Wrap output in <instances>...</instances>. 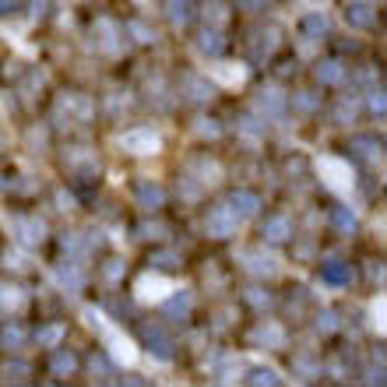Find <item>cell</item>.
<instances>
[{
    "label": "cell",
    "mask_w": 387,
    "mask_h": 387,
    "mask_svg": "<svg viewBox=\"0 0 387 387\" xmlns=\"http://www.w3.org/2000/svg\"><path fill=\"white\" fill-rule=\"evenodd\" d=\"M99 335H102V342H106V349H109V356H113L117 363H124V366H131L134 359H138V345L127 338V335H120V331L113 327V324H102L99 327Z\"/></svg>",
    "instance_id": "1"
},
{
    "label": "cell",
    "mask_w": 387,
    "mask_h": 387,
    "mask_svg": "<svg viewBox=\"0 0 387 387\" xmlns=\"http://www.w3.org/2000/svg\"><path fill=\"white\" fill-rule=\"evenodd\" d=\"M236 226H240V215H236L229 204L211 208L208 218H204V229H208V236H215V240H229V236H236Z\"/></svg>",
    "instance_id": "2"
},
{
    "label": "cell",
    "mask_w": 387,
    "mask_h": 387,
    "mask_svg": "<svg viewBox=\"0 0 387 387\" xmlns=\"http://www.w3.org/2000/svg\"><path fill=\"white\" fill-rule=\"evenodd\" d=\"M317 170H320V176H324V183H327L331 190L345 194V190L352 187V170H349V162H342V158H335V155H324V158L317 162Z\"/></svg>",
    "instance_id": "3"
},
{
    "label": "cell",
    "mask_w": 387,
    "mask_h": 387,
    "mask_svg": "<svg viewBox=\"0 0 387 387\" xmlns=\"http://www.w3.org/2000/svg\"><path fill=\"white\" fill-rule=\"evenodd\" d=\"M120 148L131 151V155H155L162 148V138L148 127H134V131H124L120 134Z\"/></svg>",
    "instance_id": "4"
},
{
    "label": "cell",
    "mask_w": 387,
    "mask_h": 387,
    "mask_svg": "<svg viewBox=\"0 0 387 387\" xmlns=\"http://www.w3.org/2000/svg\"><path fill=\"white\" fill-rule=\"evenodd\" d=\"M240 261L250 274H257V279H279L282 274V261L274 254H264V250H243Z\"/></svg>",
    "instance_id": "5"
},
{
    "label": "cell",
    "mask_w": 387,
    "mask_h": 387,
    "mask_svg": "<svg viewBox=\"0 0 387 387\" xmlns=\"http://www.w3.org/2000/svg\"><path fill=\"white\" fill-rule=\"evenodd\" d=\"M15 236H18V243L22 247H42V240H46V222L42 218H35V215H22V218H15Z\"/></svg>",
    "instance_id": "6"
},
{
    "label": "cell",
    "mask_w": 387,
    "mask_h": 387,
    "mask_svg": "<svg viewBox=\"0 0 387 387\" xmlns=\"http://www.w3.org/2000/svg\"><path fill=\"white\" fill-rule=\"evenodd\" d=\"M134 293H138V299L141 303H155V299H162L165 293H173V286H170V279H162V274H141L138 279V286H134Z\"/></svg>",
    "instance_id": "7"
},
{
    "label": "cell",
    "mask_w": 387,
    "mask_h": 387,
    "mask_svg": "<svg viewBox=\"0 0 387 387\" xmlns=\"http://www.w3.org/2000/svg\"><path fill=\"white\" fill-rule=\"evenodd\" d=\"M286 106H289V99H286L282 88H261L257 92V109H261L264 117H271V120L286 117Z\"/></svg>",
    "instance_id": "8"
},
{
    "label": "cell",
    "mask_w": 387,
    "mask_h": 387,
    "mask_svg": "<svg viewBox=\"0 0 387 387\" xmlns=\"http://www.w3.org/2000/svg\"><path fill=\"white\" fill-rule=\"evenodd\" d=\"M141 338H145V345H148L158 359H170V356H173V338L165 335L158 324H145V327H141Z\"/></svg>",
    "instance_id": "9"
},
{
    "label": "cell",
    "mask_w": 387,
    "mask_h": 387,
    "mask_svg": "<svg viewBox=\"0 0 387 387\" xmlns=\"http://www.w3.org/2000/svg\"><path fill=\"white\" fill-rule=\"evenodd\" d=\"M162 310H165V317H170V320H187L190 310H194V296L187 289H173V296L162 303Z\"/></svg>",
    "instance_id": "10"
},
{
    "label": "cell",
    "mask_w": 387,
    "mask_h": 387,
    "mask_svg": "<svg viewBox=\"0 0 387 387\" xmlns=\"http://www.w3.org/2000/svg\"><path fill=\"white\" fill-rule=\"evenodd\" d=\"M250 342L254 345H264V349H282L286 345V331L279 324H257L250 331Z\"/></svg>",
    "instance_id": "11"
},
{
    "label": "cell",
    "mask_w": 387,
    "mask_h": 387,
    "mask_svg": "<svg viewBox=\"0 0 387 387\" xmlns=\"http://www.w3.org/2000/svg\"><path fill=\"white\" fill-rule=\"evenodd\" d=\"M264 240L267 243H286V240H293V222L286 215H271L267 222H264Z\"/></svg>",
    "instance_id": "12"
},
{
    "label": "cell",
    "mask_w": 387,
    "mask_h": 387,
    "mask_svg": "<svg viewBox=\"0 0 387 387\" xmlns=\"http://www.w3.org/2000/svg\"><path fill=\"white\" fill-rule=\"evenodd\" d=\"M92 39H95V46H99V49L117 53V25L109 22V18H99V22L92 25Z\"/></svg>",
    "instance_id": "13"
},
{
    "label": "cell",
    "mask_w": 387,
    "mask_h": 387,
    "mask_svg": "<svg viewBox=\"0 0 387 387\" xmlns=\"http://www.w3.org/2000/svg\"><path fill=\"white\" fill-rule=\"evenodd\" d=\"M53 279H57V286H60V289L78 293V289L85 286V271H81L78 264H60L57 271H53Z\"/></svg>",
    "instance_id": "14"
},
{
    "label": "cell",
    "mask_w": 387,
    "mask_h": 387,
    "mask_svg": "<svg viewBox=\"0 0 387 387\" xmlns=\"http://www.w3.org/2000/svg\"><path fill=\"white\" fill-rule=\"evenodd\" d=\"M229 208H233L240 218H250V215H257V211H261V197H257L254 190H233Z\"/></svg>",
    "instance_id": "15"
},
{
    "label": "cell",
    "mask_w": 387,
    "mask_h": 387,
    "mask_svg": "<svg viewBox=\"0 0 387 387\" xmlns=\"http://www.w3.org/2000/svg\"><path fill=\"white\" fill-rule=\"evenodd\" d=\"M320 279H324L327 286H338V289H342V286H349V282H352V267H349V264H342V261H331V264H324V267H320Z\"/></svg>",
    "instance_id": "16"
},
{
    "label": "cell",
    "mask_w": 387,
    "mask_h": 387,
    "mask_svg": "<svg viewBox=\"0 0 387 387\" xmlns=\"http://www.w3.org/2000/svg\"><path fill=\"white\" fill-rule=\"evenodd\" d=\"M211 78L233 88V85H243L247 81V67L243 64H218V67H211Z\"/></svg>",
    "instance_id": "17"
},
{
    "label": "cell",
    "mask_w": 387,
    "mask_h": 387,
    "mask_svg": "<svg viewBox=\"0 0 387 387\" xmlns=\"http://www.w3.org/2000/svg\"><path fill=\"white\" fill-rule=\"evenodd\" d=\"M345 22H349L352 28H373V25H377V8H370V4H352V8L345 11Z\"/></svg>",
    "instance_id": "18"
},
{
    "label": "cell",
    "mask_w": 387,
    "mask_h": 387,
    "mask_svg": "<svg viewBox=\"0 0 387 387\" xmlns=\"http://www.w3.org/2000/svg\"><path fill=\"white\" fill-rule=\"evenodd\" d=\"M327 28H331V18L324 11H306L303 15V35L306 39H320V35H327Z\"/></svg>",
    "instance_id": "19"
},
{
    "label": "cell",
    "mask_w": 387,
    "mask_h": 387,
    "mask_svg": "<svg viewBox=\"0 0 387 387\" xmlns=\"http://www.w3.org/2000/svg\"><path fill=\"white\" fill-rule=\"evenodd\" d=\"M138 204H141V208H148V211H151V208H162V204H165V190H162L158 183L145 180V183L138 187Z\"/></svg>",
    "instance_id": "20"
},
{
    "label": "cell",
    "mask_w": 387,
    "mask_h": 387,
    "mask_svg": "<svg viewBox=\"0 0 387 387\" xmlns=\"http://www.w3.org/2000/svg\"><path fill=\"white\" fill-rule=\"evenodd\" d=\"M331 226H335L338 233H345V236H352L356 229H359V218H356V211L352 208H335V211H331Z\"/></svg>",
    "instance_id": "21"
},
{
    "label": "cell",
    "mask_w": 387,
    "mask_h": 387,
    "mask_svg": "<svg viewBox=\"0 0 387 387\" xmlns=\"http://www.w3.org/2000/svg\"><path fill=\"white\" fill-rule=\"evenodd\" d=\"M25 327L18 324V320H11V324H4V331H0V345L4 349H22L25 345Z\"/></svg>",
    "instance_id": "22"
},
{
    "label": "cell",
    "mask_w": 387,
    "mask_h": 387,
    "mask_svg": "<svg viewBox=\"0 0 387 387\" xmlns=\"http://www.w3.org/2000/svg\"><path fill=\"white\" fill-rule=\"evenodd\" d=\"M197 46H201V53H208V57H218V53L226 49V39H222V32H218V28H204Z\"/></svg>",
    "instance_id": "23"
},
{
    "label": "cell",
    "mask_w": 387,
    "mask_h": 387,
    "mask_svg": "<svg viewBox=\"0 0 387 387\" xmlns=\"http://www.w3.org/2000/svg\"><path fill=\"white\" fill-rule=\"evenodd\" d=\"M317 78H320V85H338L345 78V67L338 60H320L317 64Z\"/></svg>",
    "instance_id": "24"
},
{
    "label": "cell",
    "mask_w": 387,
    "mask_h": 387,
    "mask_svg": "<svg viewBox=\"0 0 387 387\" xmlns=\"http://www.w3.org/2000/svg\"><path fill=\"white\" fill-rule=\"evenodd\" d=\"M165 11H170V22L173 25H187L194 8H190V0H165Z\"/></svg>",
    "instance_id": "25"
},
{
    "label": "cell",
    "mask_w": 387,
    "mask_h": 387,
    "mask_svg": "<svg viewBox=\"0 0 387 387\" xmlns=\"http://www.w3.org/2000/svg\"><path fill=\"white\" fill-rule=\"evenodd\" d=\"M60 338H64V324H46V327H39V335H35V342L42 349H57Z\"/></svg>",
    "instance_id": "26"
},
{
    "label": "cell",
    "mask_w": 387,
    "mask_h": 387,
    "mask_svg": "<svg viewBox=\"0 0 387 387\" xmlns=\"http://www.w3.org/2000/svg\"><path fill=\"white\" fill-rule=\"evenodd\" d=\"M338 324H342V320H338V313L331 310V306H327V310H320V313H317V320H313L317 335H335V331H338Z\"/></svg>",
    "instance_id": "27"
},
{
    "label": "cell",
    "mask_w": 387,
    "mask_h": 387,
    "mask_svg": "<svg viewBox=\"0 0 387 387\" xmlns=\"http://www.w3.org/2000/svg\"><path fill=\"white\" fill-rule=\"evenodd\" d=\"M151 267H158V271H170V267H180L183 261H180V254L176 250H158V254H151V261H148Z\"/></svg>",
    "instance_id": "28"
},
{
    "label": "cell",
    "mask_w": 387,
    "mask_h": 387,
    "mask_svg": "<svg viewBox=\"0 0 387 387\" xmlns=\"http://www.w3.org/2000/svg\"><path fill=\"white\" fill-rule=\"evenodd\" d=\"M49 366H53V373H57V377H71V373L78 370V359H74L71 352H57Z\"/></svg>",
    "instance_id": "29"
},
{
    "label": "cell",
    "mask_w": 387,
    "mask_h": 387,
    "mask_svg": "<svg viewBox=\"0 0 387 387\" xmlns=\"http://www.w3.org/2000/svg\"><path fill=\"white\" fill-rule=\"evenodd\" d=\"M352 151H359L366 162H377V158H380V141H373V138H356V141H352Z\"/></svg>",
    "instance_id": "30"
},
{
    "label": "cell",
    "mask_w": 387,
    "mask_h": 387,
    "mask_svg": "<svg viewBox=\"0 0 387 387\" xmlns=\"http://www.w3.org/2000/svg\"><path fill=\"white\" fill-rule=\"evenodd\" d=\"M127 32L134 35V42H145V46L158 39V35H155V28H148L145 22H127Z\"/></svg>",
    "instance_id": "31"
},
{
    "label": "cell",
    "mask_w": 387,
    "mask_h": 387,
    "mask_svg": "<svg viewBox=\"0 0 387 387\" xmlns=\"http://www.w3.org/2000/svg\"><path fill=\"white\" fill-rule=\"evenodd\" d=\"M247 384H282V377L274 373V370H267V366H257V370H250V377H247Z\"/></svg>",
    "instance_id": "32"
},
{
    "label": "cell",
    "mask_w": 387,
    "mask_h": 387,
    "mask_svg": "<svg viewBox=\"0 0 387 387\" xmlns=\"http://www.w3.org/2000/svg\"><path fill=\"white\" fill-rule=\"evenodd\" d=\"M187 88H190V99H197V102H204V99L215 95V88L208 81H201V78H187Z\"/></svg>",
    "instance_id": "33"
},
{
    "label": "cell",
    "mask_w": 387,
    "mask_h": 387,
    "mask_svg": "<svg viewBox=\"0 0 387 387\" xmlns=\"http://www.w3.org/2000/svg\"><path fill=\"white\" fill-rule=\"evenodd\" d=\"M0 303L11 306V310H18V306L25 303V296H22V289H18V286H0Z\"/></svg>",
    "instance_id": "34"
},
{
    "label": "cell",
    "mask_w": 387,
    "mask_h": 387,
    "mask_svg": "<svg viewBox=\"0 0 387 387\" xmlns=\"http://www.w3.org/2000/svg\"><path fill=\"white\" fill-rule=\"evenodd\" d=\"M28 373H32V366H28V363H8V366H4V377H8L11 384H25V380H28Z\"/></svg>",
    "instance_id": "35"
},
{
    "label": "cell",
    "mask_w": 387,
    "mask_h": 387,
    "mask_svg": "<svg viewBox=\"0 0 387 387\" xmlns=\"http://www.w3.org/2000/svg\"><path fill=\"white\" fill-rule=\"evenodd\" d=\"M194 131H197V138H218V134H222V124L201 117V120H194Z\"/></svg>",
    "instance_id": "36"
},
{
    "label": "cell",
    "mask_w": 387,
    "mask_h": 387,
    "mask_svg": "<svg viewBox=\"0 0 387 387\" xmlns=\"http://www.w3.org/2000/svg\"><path fill=\"white\" fill-rule=\"evenodd\" d=\"M240 131L247 134V138H264V120H257V117H240Z\"/></svg>",
    "instance_id": "37"
},
{
    "label": "cell",
    "mask_w": 387,
    "mask_h": 387,
    "mask_svg": "<svg viewBox=\"0 0 387 387\" xmlns=\"http://www.w3.org/2000/svg\"><path fill=\"white\" fill-rule=\"evenodd\" d=\"M317 106H320V99L313 92H299L296 95V109H299V113H317Z\"/></svg>",
    "instance_id": "38"
},
{
    "label": "cell",
    "mask_w": 387,
    "mask_h": 387,
    "mask_svg": "<svg viewBox=\"0 0 387 387\" xmlns=\"http://www.w3.org/2000/svg\"><path fill=\"white\" fill-rule=\"evenodd\" d=\"M247 303L257 306V310H267V306H271V293H264V289H250V293H247Z\"/></svg>",
    "instance_id": "39"
},
{
    "label": "cell",
    "mask_w": 387,
    "mask_h": 387,
    "mask_svg": "<svg viewBox=\"0 0 387 387\" xmlns=\"http://www.w3.org/2000/svg\"><path fill=\"white\" fill-rule=\"evenodd\" d=\"M124 271H127V264H124L120 257H113V261L106 264V279H109V282H117V279H124Z\"/></svg>",
    "instance_id": "40"
},
{
    "label": "cell",
    "mask_w": 387,
    "mask_h": 387,
    "mask_svg": "<svg viewBox=\"0 0 387 387\" xmlns=\"http://www.w3.org/2000/svg\"><path fill=\"white\" fill-rule=\"evenodd\" d=\"M370 327H377V331H384V299H377V303H370Z\"/></svg>",
    "instance_id": "41"
},
{
    "label": "cell",
    "mask_w": 387,
    "mask_h": 387,
    "mask_svg": "<svg viewBox=\"0 0 387 387\" xmlns=\"http://www.w3.org/2000/svg\"><path fill=\"white\" fill-rule=\"evenodd\" d=\"M366 106L373 109L377 117H384V106H387V102H384V92H380V88H373V92L366 95Z\"/></svg>",
    "instance_id": "42"
},
{
    "label": "cell",
    "mask_w": 387,
    "mask_h": 387,
    "mask_svg": "<svg viewBox=\"0 0 387 387\" xmlns=\"http://www.w3.org/2000/svg\"><path fill=\"white\" fill-rule=\"evenodd\" d=\"M345 120L349 124L356 120V102L352 99H342V106H338V124H345Z\"/></svg>",
    "instance_id": "43"
},
{
    "label": "cell",
    "mask_w": 387,
    "mask_h": 387,
    "mask_svg": "<svg viewBox=\"0 0 387 387\" xmlns=\"http://www.w3.org/2000/svg\"><path fill=\"white\" fill-rule=\"evenodd\" d=\"M60 247H64V254H81V250H85V243H81L74 233H67V236L60 240Z\"/></svg>",
    "instance_id": "44"
},
{
    "label": "cell",
    "mask_w": 387,
    "mask_h": 387,
    "mask_svg": "<svg viewBox=\"0 0 387 387\" xmlns=\"http://www.w3.org/2000/svg\"><path fill=\"white\" fill-rule=\"evenodd\" d=\"M138 233H141L145 240H158V236L165 233V226H158V222H145V226H141Z\"/></svg>",
    "instance_id": "45"
},
{
    "label": "cell",
    "mask_w": 387,
    "mask_h": 387,
    "mask_svg": "<svg viewBox=\"0 0 387 387\" xmlns=\"http://www.w3.org/2000/svg\"><path fill=\"white\" fill-rule=\"evenodd\" d=\"M204 18L215 22V25H218V22H226V4H211V8L204 11Z\"/></svg>",
    "instance_id": "46"
},
{
    "label": "cell",
    "mask_w": 387,
    "mask_h": 387,
    "mask_svg": "<svg viewBox=\"0 0 387 387\" xmlns=\"http://www.w3.org/2000/svg\"><path fill=\"white\" fill-rule=\"evenodd\" d=\"M22 8V0H0V15H15Z\"/></svg>",
    "instance_id": "47"
},
{
    "label": "cell",
    "mask_w": 387,
    "mask_h": 387,
    "mask_svg": "<svg viewBox=\"0 0 387 387\" xmlns=\"http://www.w3.org/2000/svg\"><path fill=\"white\" fill-rule=\"evenodd\" d=\"M57 204H60V211H71L74 208V197L71 194H57Z\"/></svg>",
    "instance_id": "48"
},
{
    "label": "cell",
    "mask_w": 387,
    "mask_h": 387,
    "mask_svg": "<svg viewBox=\"0 0 387 387\" xmlns=\"http://www.w3.org/2000/svg\"><path fill=\"white\" fill-rule=\"evenodd\" d=\"M4 261H8V267H28V264H25V261H22L18 254H8Z\"/></svg>",
    "instance_id": "49"
},
{
    "label": "cell",
    "mask_w": 387,
    "mask_h": 387,
    "mask_svg": "<svg viewBox=\"0 0 387 387\" xmlns=\"http://www.w3.org/2000/svg\"><path fill=\"white\" fill-rule=\"evenodd\" d=\"M243 8H257V4H264V0H240Z\"/></svg>",
    "instance_id": "50"
},
{
    "label": "cell",
    "mask_w": 387,
    "mask_h": 387,
    "mask_svg": "<svg viewBox=\"0 0 387 387\" xmlns=\"http://www.w3.org/2000/svg\"><path fill=\"white\" fill-rule=\"evenodd\" d=\"M324 0H303V8H320Z\"/></svg>",
    "instance_id": "51"
}]
</instances>
